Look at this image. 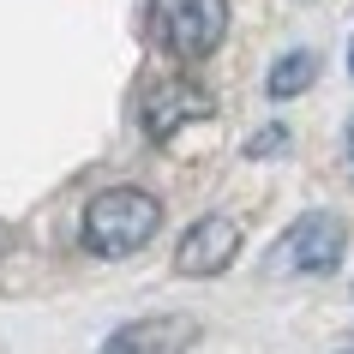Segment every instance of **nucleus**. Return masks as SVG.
Wrapping results in <instances>:
<instances>
[{
  "mask_svg": "<svg viewBox=\"0 0 354 354\" xmlns=\"http://www.w3.org/2000/svg\"><path fill=\"white\" fill-rule=\"evenodd\" d=\"M342 246H348V223L330 216V210H306L277 234L270 270L277 277H324V270L342 264Z\"/></svg>",
  "mask_w": 354,
  "mask_h": 354,
  "instance_id": "obj_3",
  "label": "nucleus"
},
{
  "mask_svg": "<svg viewBox=\"0 0 354 354\" xmlns=\"http://www.w3.org/2000/svg\"><path fill=\"white\" fill-rule=\"evenodd\" d=\"M198 342V318L192 313H145L120 324L96 354H187Z\"/></svg>",
  "mask_w": 354,
  "mask_h": 354,
  "instance_id": "obj_6",
  "label": "nucleus"
},
{
  "mask_svg": "<svg viewBox=\"0 0 354 354\" xmlns=\"http://www.w3.org/2000/svg\"><path fill=\"white\" fill-rule=\"evenodd\" d=\"M348 162H354V127H348Z\"/></svg>",
  "mask_w": 354,
  "mask_h": 354,
  "instance_id": "obj_9",
  "label": "nucleus"
},
{
  "mask_svg": "<svg viewBox=\"0 0 354 354\" xmlns=\"http://www.w3.org/2000/svg\"><path fill=\"white\" fill-rule=\"evenodd\" d=\"M241 252V223L234 216H198L174 246V270L180 277H223Z\"/></svg>",
  "mask_w": 354,
  "mask_h": 354,
  "instance_id": "obj_5",
  "label": "nucleus"
},
{
  "mask_svg": "<svg viewBox=\"0 0 354 354\" xmlns=\"http://www.w3.org/2000/svg\"><path fill=\"white\" fill-rule=\"evenodd\" d=\"M318 78V55L313 48H288V55L270 66V78H264V91L277 96V102H288V96H300L306 84Z\"/></svg>",
  "mask_w": 354,
  "mask_h": 354,
  "instance_id": "obj_7",
  "label": "nucleus"
},
{
  "mask_svg": "<svg viewBox=\"0 0 354 354\" xmlns=\"http://www.w3.org/2000/svg\"><path fill=\"white\" fill-rule=\"evenodd\" d=\"M156 228H162L156 192H145V187H109V192H96L91 205H84L78 241H84L91 259H132Z\"/></svg>",
  "mask_w": 354,
  "mask_h": 354,
  "instance_id": "obj_1",
  "label": "nucleus"
},
{
  "mask_svg": "<svg viewBox=\"0 0 354 354\" xmlns=\"http://www.w3.org/2000/svg\"><path fill=\"white\" fill-rule=\"evenodd\" d=\"M205 114H210L205 84H192V78H162V84H150V96L138 102V127H145L150 145H168L187 120H205Z\"/></svg>",
  "mask_w": 354,
  "mask_h": 354,
  "instance_id": "obj_4",
  "label": "nucleus"
},
{
  "mask_svg": "<svg viewBox=\"0 0 354 354\" xmlns=\"http://www.w3.org/2000/svg\"><path fill=\"white\" fill-rule=\"evenodd\" d=\"M282 145H288V127H264V132L246 138V156H270V150H282Z\"/></svg>",
  "mask_w": 354,
  "mask_h": 354,
  "instance_id": "obj_8",
  "label": "nucleus"
},
{
  "mask_svg": "<svg viewBox=\"0 0 354 354\" xmlns=\"http://www.w3.org/2000/svg\"><path fill=\"white\" fill-rule=\"evenodd\" d=\"M228 30V0H150V42L168 60H205Z\"/></svg>",
  "mask_w": 354,
  "mask_h": 354,
  "instance_id": "obj_2",
  "label": "nucleus"
},
{
  "mask_svg": "<svg viewBox=\"0 0 354 354\" xmlns=\"http://www.w3.org/2000/svg\"><path fill=\"white\" fill-rule=\"evenodd\" d=\"M348 73H354V42H348Z\"/></svg>",
  "mask_w": 354,
  "mask_h": 354,
  "instance_id": "obj_10",
  "label": "nucleus"
}]
</instances>
